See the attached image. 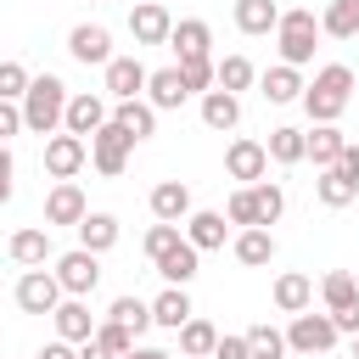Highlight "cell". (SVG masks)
<instances>
[{
	"label": "cell",
	"instance_id": "1",
	"mask_svg": "<svg viewBox=\"0 0 359 359\" xmlns=\"http://www.w3.org/2000/svg\"><path fill=\"white\" fill-rule=\"evenodd\" d=\"M303 112H309V123H337L342 112H348V101H353V67H342V62H325L314 79H303Z\"/></svg>",
	"mask_w": 359,
	"mask_h": 359
},
{
	"label": "cell",
	"instance_id": "2",
	"mask_svg": "<svg viewBox=\"0 0 359 359\" xmlns=\"http://www.w3.org/2000/svg\"><path fill=\"white\" fill-rule=\"evenodd\" d=\"M17 107H22V129L56 135L62 129V112H67V84L56 73H39V79H28V90H22Z\"/></svg>",
	"mask_w": 359,
	"mask_h": 359
},
{
	"label": "cell",
	"instance_id": "3",
	"mask_svg": "<svg viewBox=\"0 0 359 359\" xmlns=\"http://www.w3.org/2000/svg\"><path fill=\"white\" fill-rule=\"evenodd\" d=\"M275 45H280V62H286V67H309V62H314V45H320V17H314L309 6L280 11Z\"/></svg>",
	"mask_w": 359,
	"mask_h": 359
},
{
	"label": "cell",
	"instance_id": "4",
	"mask_svg": "<svg viewBox=\"0 0 359 359\" xmlns=\"http://www.w3.org/2000/svg\"><path fill=\"white\" fill-rule=\"evenodd\" d=\"M129 151H135V135H129L123 123H112V118L90 135V163H95V174H107V180H118V174L129 168Z\"/></svg>",
	"mask_w": 359,
	"mask_h": 359
},
{
	"label": "cell",
	"instance_id": "5",
	"mask_svg": "<svg viewBox=\"0 0 359 359\" xmlns=\"http://www.w3.org/2000/svg\"><path fill=\"white\" fill-rule=\"evenodd\" d=\"M337 325H331V314H314V309H303V314H292V325H286V353H331L337 348Z\"/></svg>",
	"mask_w": 359,
	"mask_h": 359
},
{
	"label": "cell",
	"instance_id": "6",
	"mask_svg": "<svg viewBox=\"0 0 359 359\" xmlns=\"http://www.w3.org/2000/svg\"><path fill=\"white\" fill-rule=\"evenodd\" d=\"M56 286H62V297H90L95 286H101V252H84V247H73V252H62L56 258Z\"/></svg>",
	"mask_w": 359,
	"mask_h": 359
},
{
	"label": "cell",
	"instance_id": "7",
	"mask_svg": "<svg viewBox=\"0 0 359 359\" xmlns=\"http://www.w3.org/2000/svg\"><path fill=\"white\" fill-rule=\"evenodd\" d=\"M84 163H90V140H79V135H67V129L45 135V174H50V180H73Z\"/></svg>",
	"mask_w": 359,
	"mask_h": 359
},
{
	"label": "cell",
	"instance_id": "8",
	"mask_svg": "<svg viewBox=\"0 0 359 359\" xmlns=\"http://www.w3.org/2000/svg\"><path fill=\"white\" fill-rule=\"evenodd\" d=\"M11 297H17L22 314H50V309L62 303V286H56V275L39 264V269H22V275H17V292H11Z\"/></svg>",
	"mask_w": 359,
	"mask_h": 359
},
{
	"label": "cell",
	"instance_id": "9",
	"mask_svg": "<svg viewBox=\"0 0 359 359\" xmlns=\"http://www.w3.org/2000/svg\"><path fill=\"white\" fill-rule=\"evenodd\" d=\"M112 118V107H107V95H95V90H79V95H67V112H62V129L67 135H79V140H90L101 123Z\"/></svg>",
	"mask_w": 359,
	"mask_h": 359
},
{
	"label": "cell",
	"instance_id": "10",
	"mask_svg": "<svg viewBox=\"0 0 359 359\" xmlns=\"http://www.w3.org/2000/svg\"><path fill=\"white\" fill-rule=\"evenodd\" d=\"M168 28H174V17H168L163 0H135V6H129V34H135V45H168Z\"/></svg>",
	"mask_w": 359,
	"mask_h": 359
},
{
	"label": "cell",
	"instance_id": "11",
	"mask_svg": "<svg viewBox=\"0 0 359 359\" xmlns=\"http://www.w3.org/2000/svg\"><path fill=\"white\" fill-rule=\"evenodd\" d=\"M224 174L241 180V185H258V180L269 174V151H264V140H230V146H224Z\"/></svg>",
	"mask_w": 359,
	"mask_h": 359
},
{
	"label": "cell",
	"instance_id": "12",
	"mask_svg": "<svg viewBox=\"0 0 359 359\" xmlns=\"http://www.w3.org/2000/svg\"><path fill=\"white\" fill-rule=\"evenodd\" d=\"M6 252H11V264H22V269L50 264V258H56V247H50V224H22V230H11Z\"/></svg>",
	"mask_w": 359,
	"mask_h": 359
},
{
	"label": "cell",
	"instance_id": "13",
	"mask_svg": "<svg viewBox=\"0 0 359 359\" xmlns=\"http://www.w3.org/2000/svg\"><path fill=\"white\" fill-rule=\"evenodd\" d=\"M101 73H107V95H112V101H135V95H146V73H151V67H146L140 56H112Z\"/></svg>",
	"mask_w": 359,
	"mask_h": 359
},
{
	"label": "cell",
	"instance_id": "14",
	"mask_svg": "<svg viewBox=\"0 0 359 359\" xmlns=\"http://www.w3.org/2000/svg\"><path fill=\"white\" fill-rule=\"evenodd\" d=\"M185 241H191L196 252H219V247L230 241V219L213 213V208H191V213H185Z\"/></svg>",
	"mask_w": 359,
	"mask_h": 359
},
{
	"label": "cell",
	"instance_id": "15",
	"mask_svg": "<svg viewBox=\"0 0 359 359\" xmlns=\"http://www.w3.org/2000/svg\"><path fill=\"white\" fill-rule=\"evenodd\" d=\"M67 50H73V62H84V67H107V62H112V34H107L101 22H79V28L67 34Z\"/></svg>",
	"mask_w": 359,
	"mask_h": 359
},
{
	"label": "cell",
	"instance_id": "16",
	"mask_svg": "<svg viewBox=\"0 0 359 359\" xmlns=\"http://www.w3.org/2000/svg\"><path fill=\"white\" fill-rule=\"evenodd\" d=\"M50 320H56V337H62V342H90L101 314H90V303H84V297H62V303L50 309Z\"/></svg>",
	"mask_w": 359,
	"mask_h": 359
},
{
	"label": "cell",
	"instance_id": "17",
	"mask_svg": "<svg viewBox=\"0 0 359 359\" xmlns=\"http://www.w3.org/2000/svg\"><path fill=\"white\" fill-rule=\"evenodd\" d=\"M258 95H264L269 107H292V101L303 95V67H286V62L264 67V73H258Z\"/></svg>",
	"mask_w": 359,
	"mask_h": 359
},
{
	"label": "cell",
	"instance_id": "18",
	"mask_svg": "<svg viewBox=\"0 0 359 359\" xmlns=\"http://www.w3.org/2000/svg\"><path fill=\"white\" fill-rule=\"evenodd\" d=\"M208 45H213V28H208L202 17H180V22L168 28V50H174L180 62H196V56H208Z\"/></svg>",
	"mask_w": 359,
	"mask_h": 359
},
{
	"label": "cell",
	"instance_id": "19",
	"mask_svg": "<svg viewBox=\"0 0 359 359\" xmlns=\"http://www.w3.org/2000/svg\"><path fill=\"white\" fill-rule=\"evenodd\" d=\"M84 213H90L84 191H79L73 180H56V185H50V196H45V224H79Z\"/></svg>",
	"mask_w": 359,
	"mask_h": 359
},
{
	"label": "cell",
	"instance_id": "20",
	"mask_svg": "<svg viewBox=\"0 0 359 359\" xmlns=\"http://www.w3.org/2000/svg\"><path fill=\"white\" fill-rule=\"evenodd\" d=\"M151 219H163V224H185V213H191V185L185 180H163V185H151Z\"/></svg>",
	"mask_w": 359,
	"mask_h": 359
},
{
	"label": "cell",
	"instance_id": "21",
	"mask_svg": "<svg viewBox=\"0 0 359 359\" xmlns=\"http://www.w3.org/2000/svg\"><path fill=\"white\" fill-rule=\"evenodd\" d=\"M230 252H236L241 269H264V264L275 258V236H269V224H247V230H236Z\"/></svg>",
	"mask_w": 359,
	"mask_h": 359
},
{
	"label": "cell",
	"instance_id": "22",
	"mask_svg": "<svg viewBox=\"0 0 359 359\" xmlns=\"http://www.w3.org/2000/svg\"><path fill=\"white\" fill-rule=\"evenodd\" d=\"M146 101H151L157 112H174V107H185V101H191V90H185L180 67H157V73H146Z\"/></svg>",
	"mask_w": 359,
	"mask_h": 359
},
{
	"label": "cell",
	"instance_id": "23",
	"mask_svg": "<svg viewBox=\"0 0 359 359\" xmlns=\"http://www.w3.org/2000/svg\"><path fill=\"white\" fill-rule=\"evenodd\" d=\"M202 123H208L213 135H230V129L241 123V95H230V90H202Z\"/></svg>",
	"mask_w": 359,
	"mask_h": 359
},
{
	"label": "cell",
	"instance_id": "24",
	"mask_svg": "<svg viewBox=\"0 0 359 359\" xmlns=\"http://www.w3.org/2000/svg\"><path fill=\"white\" fill-rule=\"evenodd\" d=\"M303 146H309L303 157H309L314 168H331V163L342 157V146H348V135H342L337 123H314V129H303Z\"/></svg>",
	"mask_w": 359,
	"mask_h": 359
},
{
	"label": "cell",
	"instance_id": "25",
	"mask_svg": "<svg viewBox=\"0 0 359 359\" xmlns=\"http://www.w3.org/2000/svg\"><path fill=\"white\" fill-rule=\"evenodd\" d=\"M157 264V275L168 280V286H191L196 280V269H202V252L191 247V241H180V247H168L163 258H151Z\"/></svg>",
	"mask_w": 359,
	"mask_h": 359
},
{
	"label": "cell",
	"instance_id": "26",
	"mask_svg": "<svg viewBox=\"0 0 359 359\" xmlns=\"http://www.w3.org/2000/svg\"><path fill=\"white\" fill-rule=\"evenodd\" d=\"M112 123H123L135 140H151V135H157V107H151L146 95H135V101H112Z\"/></svg>",
	"mask_w": 359,
	"mask_h": 359
},
{
	"label": "cell",
	"instance_id": "27",
	"mask_svg": "<svg viewBox=\"0 0 359 359\" xmlns=\"http://www.w3.org/2000/svg\"><path fill=\"white\" fill-rule=\"evenodd\" d=\"M191 314H196V309H191L185 286H163V292L151 297V325H163V331H180Z\"/></svg>",
	"mask_w": 359,
	"mask_h": 359
},
{
	"label": "cell",
	"instance_id": "28",
	"mask_svg": "<svg viewBox=\"0 0 359 359\" xmlns=\"http://www.w3.org/2000/svg\"><path fill=\"white\" fill-rule=\"evenodd\" d=\"M275 22H280V6H275V0H236V28H241L247 39L275 34Z\"/></svg>",
	"mask_w": 359,
	"mask_h": 359
},
{
	"label": "cell",
	"instance_id": "29",
	"mask_svg": "<svg viewBox=\"0 0 359 359\" xmlns=\"http://www.w3.org/2000/svg\"><path fill=\"white\" fill-rule=\"evenodd\" d=\"M73 230H79V247L84 252H112L118 247V219L112 213H84Z\"/></svg>",
	"mask_w": 359,
	"mask_h": 359
},
{
	"label": "cell",
	"instance_id": "30",
	"mask_svg": "<svg viewBox=\"0 0 359 359\" xmlns=\"http://www.w3.org/2000/svg\"><path fill=\"white\" fill-rule=\"evenodd\" d=\"M309 303H314V280H309V275H297V269L275 275V309H280V314H303Z\"/></svg>",
	"mask_w": 359,
	"mask_h": 359
},
{
	"label": "cell",
	"instance_id": "31",
	"mask_svg": "<svg viewBox=\"0 0 359 359\" xmlns=\"http://www.w3.org/2000/svg\"><path fill=\"white\" fill-rule=\"evenodd\" d=\"M252 84H258V67H252L247 56H219V62H213V90L241 95V90H252Z\"/></svg>",
	"mask_w": 359,
	"mask_h": 359
},
{
	"label": "cell",
	"instance_id": "32",
	"mask_svg": "<svg viewBox=\"0 0 359 359\" xmlns=\"http://www.w3.org/2000/svg\"><path fill=\"white\" fill-rule=\"evenodd\" d=\"M174 337H180V353H185V359H208V353H213V342H219V325H213V320H202V314H191Z\"/></svg>",
	"mask_w": 359,
	"mask_h": 359
},
{
	"label": "cell",
	"instance_id": "33",
	"mask_svg": "<svg viewBox=\"0 0 359 359\" xmlns=\"http://www.w3.org/2000/svg\"><path fill=\"white\" fill-rule=\"evenodd\" d=\"M320 34H331V39H359V0H325Z\"/></svg>",
	"mask_w": 359,
	"mask_h": 359
},
{
	"label": "cell",
	"instance_id": "34",
	"mask_svg": "<svg viewBox=\"0 0 359 359\" xmlns=\"http://www.w3.org/2000/svg\"><path fill=\"white\" fill-rule=\"evenodd\" d=\"M264 151H269V163H280V168H292V163H303V129H292V123H280V129H269V140H264Z\"/></svg>",
	"mask_w": 359,
	"mask_h": 359
},
{
	"label": "cell",
	"instance_id": "35",
	"mask_svg": "<svg viewBox=\"0 0 359 359\" xmlns=\"http://www.w3.org/2000/svg\"><path fill=\"white\" fill-rule=\"evenodd\" d=\"M314 196H320L325 208H348V202L359 196V185H353L348 174H337V168H320V180H314Z\"/></svg>",
	"mask_w": 359,
	"mask_h": 359
},
{
	"label": "cell",
	"instance_id": "36",
	"mask_svg": "<svg viewBox=\"0 0 359 359\" xmlns=\"http://www.w3.org/2000/svg\"><path fill=\"white\" fill-rule=\"evenodd\" d=\"M252 191V219L258 224H275L280 213H286V191L275 185V180H258V185H247Z\"/></svg>",
	"mask_w": 359,
	"mask_h": 359
},
{
	"label": "cell",
	"instance_id": "37",
	"mask_svg": "<svg viewBox=\"0 0 359 359\" xmlns=\"http://www.w3.org/2000/svg\"><path fill=\"white\" fill-rule=\"evenodd\" d=\"M320 297H325V314H337V309H348V303L359 297V280H353L348 269H331V275L320 280Z\"/></svg>",
	"mask_w": 359,
	"mask_h": 359
},
{
	"label": "cell",
	"instance_id": "38",
	"mask_svg": "<svg viewBox=\"0 0 359 359\" xmlns=\"http://www.w3.org/2000/svg\"><path fill=\"white\" fill-rule=\"evenodd\" d=\"M107 320H118V325H129V331L140 337V331H151V303H146V297H118V303L107 309Z\"/></svg>",
	"mask_w": 359,
	"mask_h": 359
},
{
	"label": "cell",
	"instance_id": "39",
	"mask_svg": "<svg viewBox=\"0 0 359 359\" xmlns=\"http://www.w3.org/2000/svg\"><path fill=\"white\" fill-rule=\"evenodd\" d=\"M247 353H252V359H286V331L252 325V331H247Z\"/></svg>",
	"mask_w": 359,
	"mask_h": 359
},
{
	"label": "cell",
	"instance_id": "40",
	"mask_svg": "<svg viewBox=\"0 0 359 359\" xmlns=\"http://www.w3.org/2000/svg\"><path fill=\"white\" fill-rule=\"evenodd\" d=\"M95 342H101V348H107V353L118 359V353H129V348H135L140 337H135L129 325H118V320H107V314H101V320H95Z\"/></svg>",
	"mask_w": 359,
	"mask_h": 359
},
{
	"label": "cell",
	"instance_id": "41",
	"mask_svg": "<svg viewBox=\"0 0 359 359\" xmlns=\"http://www.w3.org/2000/svg\"><path fill=\"white\" fill-rule=\"evenodd\" d=\"M174 67H180V79H185V90H191V95L213 90V56H196V62H174Z\"/></svg>",
	"mask_w": 359,
	"mask_h": 359
},
{
	"label": "cell",
	"instance_id": "42",
	"mask_svg": "<svg viewBox=\"0 0 359 359\" xmlns=\"http://www.w3.org/2000/svg\"><path fill=\"white\" fill-rule=\"evenodd\" d=\"M180 241H185V230H180V224H163V219H157V224L146 230V241H140V247H146V258H163V252H168V247H180Z\"/></svg>",
	"mask_w": 359,
	"mask_h": 359
},
{
	"label": "cell",
	"instance_id": "43",
	"mask_svg": "<svg viewBox=\"0 0 359 359\" xmlns=\"http://www.w3.org/2000/svg\"><path fill=\"white\" fill-rule=\"evenodd\" d=\"M28 67L22 62H0V101H22V90H28Z\"/></svg>",
	"mask_w": 359,
	"mask_h": 359
},
{
	"label": "cell",
	"instance_id": "44",
	"mask_svg": "<svg viewBox=\"0 0 359 359\" xmlns=\"http://www.w3.org/2000/svg\"><path fill=\"white\" fill-rule=\"evenodd\" d=\"M224 219H230V224H241V230H247V224H258V219H252V191H247V185H236V191H230Z\"/></svg>",
	"mask_w": 359,
	"mask_h": 359
},
{
	"label": "cell",
	"instance_id": "45",
	"mask_svg": "<svg viewBox=\"0 0 359 359\" xmlns=\"http://www.w3.org/2000/svg\"><path fill=\"white\" fill-rule=\"evenodd\" d=\"M208 359H252V353H247V331H230V337L219 331V342H213Z\"/></svg>",
	"mask_w": 359,
	"mask_h": 359
},
{
	"label": "cell",
	"instance_id": "46",
	"mask_svg": "<svg viewBox=\"0 0 359 359\" xmlns=\"http://www.w3.org/2000/svg\"><path fill=\"white\" fill-rule=\"evenodd\" d=\"M17 129H22V107L17 101H0V146H11Z\"/></svg>",
	"mask_w": 359,
	"mask_h": 359
},
{
	"label": "cell",
	"instance_id": "47",
	"mask_svg": "<svg viewBox=\"0 0 359 359\" xmlns=\"http://www.w3.org/2000/svg\"><path fill=\"white\" fill-rule=\"evenodd\" d=\"M11 180H17V163H11V146H0V208L11 202Z\"/></svg>",
	"mask_w": 359,
	"mask_h": 359
},
{
	"label": "cell",
	"instance_id": "48",
	"mask_svg": "<svg viewBox=\"0 0 359 359\" xmlns=\"http://www.w3.org/2000/svg\"><path fill=\"white\" fill-rule=\"evenodd\" d=\"M331 168H337V174H348V180H353V185H359V146H353V140H348V146H342V157H337V163H331Z\"/></svg>",
	"mask_w": 359,
	"mask_h": 359
},
{
	"label": "cell",
	"instance_id": "49",
	"mask_svg": "<svg viewBox=\"0 0 359 359\" xmlns=\"http://www.w3.org/2000/svg\"><path fill=\"white\" fill-rule=\"evenodd\" d=\"M331 325H337L342 337H353V331H359V297H353L348 309H337V314H331Z\"/></svg>",
	"mask_w": 359,
	"mask_h": 359
},
{
	"label": "cell",
	"instance_id": "50",
	"mask_svg": "<svg viewBox=\"0 0 359 359\" xmlns=\"http://www.w3.org/2000/svg\"><path fill=\"white\" fill-rule=\"evenodd\" d=\"M39 359H79V342H62V337H56V342L39 348Z\"/></svg>",
	"mask_w": 359,
	"mask_h": 359
},
{
	"label": "cell",
	"instance_id": "51",
	"mask_svg": "<svg viewBox=\"0 0 359 359\" xmlns=\"http://www.w3.org/2000/svg\"><path fill=\"white\" fill-rule=\"evenodd\" d=\"M118 359H174V353H168V348H140V342H135V348L118 353Z\"/></svg>",
	"mask_w": 359,
	"mask_h": 359
},
{
	"label": "cell",
	"instance_id": "52",
	"mask_svg": "<svg viewBox=\"0 0 359 359\" xmlns=\"http://www.w3.org/2000/svg\"><path fill=\"white\" fill-rule=\"evenodd\" d=\"M79 359H112V353H107V348L90 337V342H79Z\"/></svg>",
	"mask_w": 359,
	"mask_h": 359
},
{
	"label": "cell",
	"instance_id": "53",
	"mask_svg": "<svg viewBox=\"0 0 359 359\" xmlns=\"http://www.w3.org/2000/svg\"><path fill=\"white\" fill-rule=\"evenodd\" d=\"M353 359H359V331H353Z\"/></svg>",
	"mask_w": 359,
	"mask_h": 359
}]
</instances>
